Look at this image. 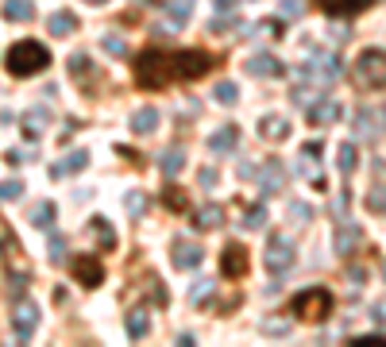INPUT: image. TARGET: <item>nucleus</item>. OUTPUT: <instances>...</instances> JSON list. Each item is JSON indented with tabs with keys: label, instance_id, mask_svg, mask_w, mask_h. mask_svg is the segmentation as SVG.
Instances as JSON below:
<instances>
[{
	"label": "nucleus",
	"instance_id": "obj_3",
	"mask_svg": "<svg viewBox=\"0 0 386 347\" xmlns=\"http://www.w3.org/2000/svg\"><path fill=\"white\" fill-rule=\"evenodd\" d=\"M332 294L321 286L313 289H301L298 297H290V313H294V321H309V324H321L328 321V313H332Z\"/></svg>",
	"mask_w": 386,
	"mask_h": 347
},
{
	"label": "nucleus",
	"instance_id": "obj_8",
	"mask_svg": "<svg viewBox=\"0 0 386 347\" xmlns=\"http://www.w3.org/2000/svg\"><path fill=\"white\" fill-rule=\"evenodd\" d=\"M305 116H309V124H336L340 120V105L332 97H313L305 105Z\"/></svg>",
	"mask_w": 386,
	"mask_h": 347
},
{
	"label": "nucleus",
	"instance_id": "obj_13",
	"mask_svg": "<svg viewBox=\"0 0 386 347\" xmlns=\"http://www.w3.org/2000/svg\"><path fill=\"white\" fill-rule=\"evenodd\" d=\"M243 70L251 73V78H278L282 73V62L275 58V54H255V58H248V66Z\"/></svg>",
	"mask_w": 386,
	"mask_h": 347
},
{
	"label": "nucleus",
	"instance_id": "obj_47",
	"mask_svg": "<svg viewBox=\"0 0 386 347\" xmlns=\"http://www.w3.org/2000/svg\"><path fill=\"white\" fill-rule=\"evenodd\" d=\"M24 286H27V274H16V270H12V286H8V289H12L16 297H20V294H24Z\"/></svg>",
	"mask_w": 386,
	"mask_h": 347
},
{
	"label": "nucleus",
	"instance_id": "obj_34",
	"mask_svg": "<svg viewBox=\"0 0 386 347\" xmlns=\"http://www.w3.org/2000/svg\"><path fill=\"white\" fill-rule=\"evenodd\" d=\"M20 197H24V182H20V177L0 182V201H20Z\"/></svg>",
	"mask_w": 386,
	"mask_h": 347
},
{
	"label": "nucleus",
	"instance_id": "obj_6",
	"mask_svg": "<svg viewBox=\"0 0 386 347\" xmlns=\"http://www.w3.org/2000/svg\"><path fill=\"white\" fill-rule=\"evenodd\" d=\"M248 266H251V259H248V247H243V243H228V247L220 251V274L224 278H243Z\"/></svg>",
	"mask_w": 386,
	"mask_h": 347
},
{
	"label": "nucleus",
	"instance_id": "obj_19",
	"mask_svg": "<svg viewBox=\"0 0 386 347\" xmlns=\"http://www.w3.org/2000/svg\"><path fill=\"white\" fill-rule=\"evenodd\" d=\"M54 217H59L54 201H39V204L31 209V228H39V232H51V228H54Z\"/></svg>",
	"mask_w": 386,
	"mask_h": 347
},
{
	"label": "nucleus",
	"instance_id": "obj_37",
	"mask_svg": "<svg viewBox=\"0 0 386 347\" xmlns=\"http://www.w3.org/2000/svg\"><path fill=\"white\" fill-rule=\"evenodd\" d=\"M367 209H371V212H386V185H379V190L367 193Z\"/></svg>",
	"mask_w": 386,
	"mask_h": 347
},
{
	"label": "nucleus",
	"instance_id": "obj_26",
	"mask_svg": "<svg viewBox=\"0 0 386 347\" xmlns=\"http://www.w3.org/2000/svg\"><path fill=\"white\" fill-rule=\"evenodd\" d=\"M166 16H171V24H186L193 12V0H163Z\"/></svg>",
	"mask_w": 386,
	"mask_h": 347
},
{
	"label": "nucleus",
	"instance_id": "obj_51",
	"mask_svg": "<svg viewBox=\"0 0 386 347\" xmlns=\"http://www.w3.org/2000/svg\"><path fill=\"white\" fill-rule=\"evenodd\" d=\"M375 321H379V324H386V301H379V305H375Z\"/></svg>",
	"mask_w": 386,
	"mask_h": 347
},
{
	"label": "nucleus",
	"instance_id": "obj_9",
	"mask_svg": "<svg viewBox=\"0 0 386 347\" xmlns=\"http://www.w3.org/2000/svg\"><path fill=\"white\" fill-rule=\"evenodd\" d=\"M174 266L178 270H193L205 262V247H197V243H186V239H174V251H171Z\"/></svg>",
	"mask_w": 386,
	"mask_h": 347
},
{
	"label": "nucleus",
	"instance_id": "obj_46",
	"mask_svg": "<svg viewBox=\"0 0 386 347\" xmlns=\"http://www.w3.org/2000/svg\"><path fill=\"white\" fill-rule=\"evenodd\" d=\"M213 185H216V170H213V166H205V170H201V190H213Z\"/></svg>",
	"mask_w": 386,
	"mask_h": 347
},
{
	"label": "nucleus",
	"instance_id": "obj_42",
	"mask_svg": "<svg viewBox=\"0 0 386 347\" xmlns=\"http://www.w3.org/2000/svg\"><path fill=\"white\" fill-rule=\"evenodd\" d=\"M166 204H171V209H186V197H182V190H178V185H171V190H166Z\"/></svg>",
	"mask_w": 386,
	"mask_h": 347
},
{
	"label": "nucleus",
	"instance_id": "obj_22",
	"mask_svg": "<svg viewBox=\"0 0 386 347\" xmlns=\"http://www.w3.org/2000/svg\"><path fill=\"white\" fill-rule=\"evenodd\" d=\"M46 27H51V35H59V39H62V35L78 31V16H73V12H54L51 20H46Z\"/></svg>",
	"mask_w": 386,
	"mask_h": 347
},
{
	"label": "nucleus",
	"instance_id": "obj_21",
	"mask_svg": "<svg viewBox=\"0 0 386 347\" xmlns=\"http://www.w3.org/2000/svg\"><path fill=\"white\" fill-rule=\"evenodd\" d=\"M31 16H35V4H31V0H4V20L24 24V20H31Z\"/></svg>",
	"mask_w": 386,
	"mask_h": 347
},
{
	"label": "nucleus",
	"instance_id": "obj_1",
	"mask_svg": "<svg viewBox=\"0 0 386 347\" xmlns=\"http://www.w3.org/2000/svg\"><path fill=\"white\" fill-rule=\"evenodd\" d=\"M216 66L209 51H151L136 54V86L139 89H166L174 81H197Z\"/></svg>",
	"mask_w": 386,
	"mask_h": 347
},
{
	"label": "nucleus",
	"instance_id": "obj_49",
	"mask_svg": "<svg viewBox=\"0 0 386 347\" xmlns=\"http://www.w3.org/2000/svg\"><path fill=\"white\" fill-rule=\"evenodd\" d=\"M317 155H321V143H317V139H313V143H305V147H301V158H317Z\"/></svg>",
	"mask_w": 386,
	"mask_h": 347
},
{
	"label": "nucleus",
	"instance_id": "obj_32",
	"mask_svg": "<svg viewBox=\"0 0 386 347\" xmlns=\"http://www.w3.org/2000/svg\"><path fill=\"white\" fill-rule=\"evenodd\" d=\"M213 97L220 100V105H236V100H240V89H236V81H220V86L213 89Z\"/></svg>",
	"mask_w": 386,
	"mask_h": 347
},
{
	"label": "nucleus",
	"instance_id": "obj_45",
	"mask_svg": "<svg viewBox=\"0 0 386 347\" xmlns=\"http://www.w3.org/2000/svg\"><path fill=\"white\" fill-rule=\"evenodd\" d=\"M120 158H128L131 166H143V155H139V151H131V147H120Z\"/></svg>",
	"mask_w": 386,
	"mask_h": 347
},
{
	"label": "nucleus",
	"instance_id": "obj_11",
	"mask_svg": "<svg viewBox=\"0 0 386 347\" xmlns=\"http://www.w3.org/2000/svg\"><path fill=\"white\" fill-rule=\"evenodd\" d=\"M35 324H39V309H35L31 301H20V305H16V313H12V328H16V336H20V340H31Z\"/></svg>",
	"mask_w": 386,
	"mask_h": 347
},
{
	"label": "nucleus",
	"instance_id": "obj_27",
	"mask_svg": "<svg viewBox=\"0 0 386 347\" xmlns=\"http://www.w3.org/2000/svg\"><path fill=\"white\" fill-rule=\"evenodd\" d=\"M89 232H97V243H101V251H112V247H116V236H112V228H108V220H105V217H93Z\"/></svg>",
	"mask_w": 386,
	"mask_h": 347
},
{
	"label": "nucleus",
	"instance_id": "obj_29",
	"mask_svg": "<svg viewBox=\"0 0 386 347\" xmlns=\"http://www.w3.org/2000/svg\"><path fill=\"white\" fill-rule=\"evenodd\" d=\"M182 162H186V155L178 151V147H171V151H166L163 158H158V170H163L166 177H174L178 170H182Z\"/></svg>",
	"mask_w": 386,
	"mask_h": 347
},
{
	"label": "nucleus",
	"instance_id": "obj_33",
	"mask_svg": "<svg viewBox=\"0 0 386 347\" xmlns=\"http://www.w3.org/2000/svg\"><path fill=\"white\" fill-rule=\"evenodd\" d=\"M43 120H46V112H43V108L27 112V116H24V135H27V139H35V135H39V128H43Z\"/></svg>",
	"mask_w": 386,
	"mask_h": 347
},
{
	"label": "nucleus",
	"instance_id": "obj_41",
	"mask_svg": "<svg viewBox=\"0 0 386 347\" xmlns=\"http://www.w3.org/2000/svg\"><path fill=\"white\" fill-rule=\"evenodd\" d=\"M46 251H51V262H62L66 259V239L62 236H51V247H46Z\"/></svg>",
	"mask_w": 386,
	"mask_h": 347
},
{
	"label": "nucleus",
	"instance_id": "obj_20",
	"mask_svg": "<svg viewBox=\"0 0 386 347\" xmlns=\"http://www.w3.org/2000/svg\"><path fill=\"white\" fill-rule=\"evenodd\" d=\"M259 135H263V139H278V143H282V139L290 135L286 116H263V120H259Z\"/></svg>",
	"mask_w": 386,
	"mask_h": 347
},
{
	"label": "nucleus",
	"instance_id": "obj_43",
	"mask_svg": "<svg viewBox=\"0 0 386 347\" xmlns=\"http://www.w3.org/2000/svg\"><path fill=\"white\" fill-rule=\"evenodd\" d=\"M282 16H286V20H298V16H301V0H282Z\"/></svg>",
	"mask_w": 386,
	"mask_h": 347
},
{
	"label": "nucleus",
	"instance_id": "obj_10",
	"mask_svg": "<svg viewBox=\"0 0 386 347\" xmlns=\"http://www.w3.org/2000/svg\"><path fill=\"white\" fill-rule=\"evenodd\" d=\"M317 8H321L325 16H360V12H367V8L375 4V0H313Z\"/></svg>",
	"mask_w": 386,
	"mask_h": 347
},
{
	"label": "nucleus",
	"instance_id": "obj_23",
	"mask_svg": "<svg viewBox=\"0 0 386 347\" xmlns=\"http://www.w3.org/2000/svg\"><path fill=\"white\" fill-rule=\"evenodd\" d=\"M355 131H360V135L363 139H375V135H379V116H375V112L371 108H360V112H355Z\"/></svg>",
	"mask_w": 386,
	"mask_h": 347
},
{
	"label": "nucleus",
	"instance_id": "obj_18",
	"mask_svg": "<svg viewBox=\"0 0 386 347\" xmlns=\"http://www.w3.org/2000/svg\"><path fill=\"white\" fill-rule=\"evenodd\" d=\"M124 328H128L131 340H143L147 328H151V313H147V309H131V313L124 316Z\"/></svg>",
	"mask_w": 386,
	"mask_h": 347
},
{
	"label": "nucleus",
	"instance_id": "obj_50",
	"mask_svg": "<svg viewBox=\"0 0 386 347\" xmlns=\"http://www.w3.org/2000/svg\"><path fill=\"white\" fill-rule=\"evenodd\" d=\"M4 162H8V166H20V162H24V151H8Z\"/></svg>",
	"mask_w": 386,
	"mask_h": 347
},
{
	"label": "nucleus",
	"instance_id": "obj_35",
	"mask_svg": "<svg viewBox=\"0 0 386 347\" xmlns=\"http://www.w3.org/2000/svg\"><path fill=\"white\" fill-rule=\"evenodd\" d=\"M213 289H216V278H197V282L190 286V301H205Z\"/></svg>",
	"mask_w": 386,
	"mask_h": 347
},
{
	"label": "nucleus",
	"instance_id": "obj_53",
	"mask_svg": "<svg viewBox=\"0 0 386 347\" xmlns=\"http://www.w3.org/2000/svg\"><path fill=\"white\" fill-rule=\"evenodd\" d=\"M86 4H105V0H86Z\"/></svg>",
	"mask_w": 386,
	"mask_h": 347
},
{
	"label": "nucleus",
	"instance_id": "obj_44",
	"mask_svg": "<svg viewBox=\"0 0 386 347\" xmlns=\"http://www.w3.org/2000/svg\"><path fill=\"white\" fill-rule=\"evenodd\" d=\"M213 8H216V16H232L236 12V0H213Z\"/></svg>",
	"mask_w": 386,
	"mask_h": 347
},
{
	"label": "nucleus",
	"instance_id": "obj_48",
	"mask_svg": "<svg viewBox=\"0 0 386 347\" xmlns=\"http://www.w3.org/2000/svg\"><path fill=\"white\" fill-rule=\"evenodd\" d=\"M263 332H270V336H286V324H282V321H267V324H263Z\"/></svg>",
	"mask_w": 386,
	"mask_h": 347
},
{
	"label": "nucleus",
	"instance_id": "obj_15",
	"mask_svg": "<svg viewBox=\"0 0 386 347\" xmlns=\"http://www.w3.org/2000/svg\"><path fill=\"white\" fill-rule=\"evenodd\" d=\"M259 177H263V193H278L282 190V182H286V170H282V162L278 158H267L263 162V170H259Z\"/></svg>",
	"mask_w": 386,
	"mask_h": 347
},
{
	"label": "nucleus",
	"instance_id": "obj_16",
	"mask_svg": "<svg viewBox=\"0 0 386 347\" xmlns=\"http://www.w3.org/2000/svg\"><path fill=\"white\" fill-rule=\"evenodd\" d=\"M70 78L78 81L81 89L97 86V73H93V66H89V54H73V58H70Z\"/></svg>",
	"mask_w": 386,
	"mask_h": 347
},
{
	"label": "nucleus",
	"instance_id": "obj_31",
	"mask_svg": "<svg viewBox=\"0 0 386 347\" xmlns=\"http://www.w3.org/2000/svg\"><path fill=\"white\" fill-rule=\"evenodd\" d=\"M243 228H248V232H259V228H267V209H263V204H251V209L248 212H243Z\"/></svg>",
	"mask_w": 386,
	"mask_h": 347
},
{
	"label": "nucleus",
	"instance_id": "obj_7",
	"mask_svg": "<svg viewBox=\"0 0 386 347\" xmlns=\"http://www.w3.org/2000/svg\"><path fill=\"white\" fill-rule=\"evenodd\" d=\"M290 262H294V243H290L286 236H270V243H267V266L275 270V274H282V270H290Z\"/></svg>",
	"mask_w": 386,
	"mask_h": 347
},
{
	"label": "nucleus",
	"instance_id": "obj_52",
	"mask_svg": "<svg viewBox=\"0 0 386 347\" xmlns=\"http://www.w3.org/2000/svg\"><path fill=\"white\" fill-rule=\"evenodd\" d=\"M147 4H155V8H163V0H147Z\"/></svg>",
	"mask_w": 386,
	"mask_h": 347
},
{
	"label": "nucleus",
	"instance_id": "obj_17",
	"mask_svg": "<svg viewBox=\"0 0 386 347\" xmlns=\"http://www.w3.org/2000/svg\"><path fill=\"white\" fill-rule=\"evenodd\" d=\"M86 166H89V151H70L62 162L51 166V174H54V177H66V174H81Z\"/></svg>",
	"mask_w": 386,
	"mask_h": 347
},
{
	"label": "nucleus",
	"instance_id": "obj_28",
	"mask_svg": "<svg viewBox=\"0 0 386 347\" xmlns=\"http://www.w3.org/2000/svg\"><path fill=\"white\" fill-rule=\"evenodd\" d=\"M355 162H360V155H355V143H340V147H336V166H340V174H352Z\"/></svg>",
	"mask_w": 386,
	"mask_h": 347
},
{
	"label": "nucleus",
	"instance_id": "obj_36",
	"mask_svg": "<svg viewBox=\"0 0 386 347\" xmlns=\"http://www.w3.org/2000/svg\"><path fill=\"white\" fill-rule=\"evenodd\" d=\"M352 347H386L382 332H367V336H352Z\"/></svg>",
	"mask_w": 386,
	"mask_h": 347
},
{
	"label": "nucleus",
	"instance_id": "obj_38",
	"mask_svg": "<svg viewBox=\"0 0 386 347\" xmlns=\"http://www.w3.org/2000/svg\"><path fill=\"white\" fill-rule=\"evenodd\" d=\"M101 46H105L108 54H116V58H124V54H128V46H124V39H120V35H105V39H101Z\"/></svg>",
	"mask_w": 386,
	"mask_h": 347
},
{
	"label": "nucleus",
	"instance_id": "obj_12",
	"mask_svg": "<svg viewBox=\"0 0 386 347\" xmlns=\"http://www.w3.org/2000/svg\"><path fill=\"white\" fill-rule=\"evenodd\" d=\"M236 143H240V128H236V124H224V128H216L213 135H209V151H213V155L236 151Z\"/></svg>",
	"mask_w": 386,
	"mask_h": 347
},
{
	"label": "nucleus",
	"instance_id": "obj_40",
	"mask_svg": "<svg viewBox=\"0 0 386 347\" xmlns=\"http://www.w3.org/2000/svg\"><path fill=\"white\" fill-rule=\"evenodd\" d=\"M340 73H344V62H340V58H325V70H321L325 81H336Z\"/></svg>",
	"mask_w": 386,
	"mask_h": 347
},
{
	"label": "nucleus",
	"instance_id": "obj_14",
	"mask_svg": "<svg viewBox=\"0 0 386 347\" xmlns=\"http://www.w3.org/2000/svg\"><path fill=\"white\" fill-rule=\"evenodd\" d=\"M360 239H363V232L344 217V220H340V228H336V251H340V255H352V251L360 247Z\"/></svg>",
	"mask_w": 386,
	"mask_h": 347
},
{
	"label": "nucleus",
	"instance_id": "obj_24",
	"mask_svg": "<svg viewBox=\"0 0 386 347\" xmlns=\"http://www.w3.org/2000/svg\"><path fill=\"white\" fill-rule=\"evenodd\" d=\"M155 128H158V112L155 108H139L136 116H131V131H136V135H151Z\"/></svg>",
	"mask_w": 386,
	"mask_h": 347
},
{
	"label": "nucleus",
	"instance_id": "obj_4",
	"mask_svg": "<svg viewBox=\"0 0 386 347\" xmlns=\"http://www.w3.org/2000/svg\"><path fill=\"white\" fill-rule=\"evenodd\" d=\"M352 73H355V81H360V89H386V51L367 46L360 58H355Z\"/></svg>",
	"mask_w": 386,
	"mask_h": 347
},
{
	"label": "nucleus",
	"instance_id": "obj_2",
	"mask_svg": "<svg viewBox=\"0 0 386 347\" xmlns=\"http://www.w3.org/2000/svg\"><path fill=\"white\" fill-rule=\"evenodd\" d=\"M4 66H8V73H12V78H35V73H43L46 66H51V51H46L43 43L20 39L16 46H8Z\"/></svg>",
	"mask_w": 386,
	"mask_h": 347
},
{
	"label": "nucleus",
	"instance_id": "obj_30",
	"mask_svg": "<svg viewBox=\"0 0 386 347\" xmlns=\"http://www.w3.org/2000/svg\"><path fill=\"white\" fill-rule=\"evenodd\" d=\"M124 209H128V217H143L147 212V193H139V190H128L124 193Z\"/></svg>",
	"mask_w": 386,
	"mask_h": 347
},
{
	"label": "nucleus",
	"instance_id": "obj_39",
	"mask_svg": "<svg viewBox=\"0 0 386 347\" xmlns=\"http://www.w3.org/2000/svg\"><path fill=\"white\" fill-rule=\"evenodd\" d=\"M290 220H294V224H309V220H313V209L301 204V201H294V204H290Z\"/></svg>",
	"mask_w": 386,
	"mask_h": 347
},
{
	"label": "nucleus",
	"instance_id": "obj_5",
	"mask_svg": "<svg viewBox=\"0 0 386 347\" xmlns=\"http://www.w3.org/2000/svg\"><path fill=\"white\" fill-rule=\"evenodd\" d=\"M70 274H73V282L86 286V289H97L101 282H105V266H101L93 255H73L70 259Z\"/></svg>",
	"mask_w": 386,
	"mask_h": 347
},
{
	"label": "nucleus",
	"instance_id": "obj_25",
	"mask_svg": "<svg viewBox=\"0 0 386 347\" xmlns=\"http://www.w3.org/2000/svg\"><path fill=\"white\" fill-rule=\"evenodd\" d=\"M220 217H224L220 204H205V209L193 212V224H197L201 232H209V228H220Z\"/></svg>",
	"mask_w": 386,
	"mask_h": 347
}]
</instances>
